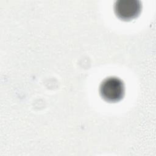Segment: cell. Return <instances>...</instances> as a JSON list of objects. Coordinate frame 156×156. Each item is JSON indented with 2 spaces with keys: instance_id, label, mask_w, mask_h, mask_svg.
<instances>
[{
  "instance_id": "cell-1",
  "label": "cell",
  "mask_w": 156,
  "mask_h": 156,
  "mask_svg": "<svg viewBox=\"0 0 156 156\" xmlns=\"http://www.w3.org/2000/svg\"><path fill=\"white\" fill-rule=\"evenodd\" d=\"M99 93L106 101L118 102L124 97L125 93L124 84L118 77H107L101 82L99 87Z\"/></svg>"
},
{
  "instance_id": "cell-2",
  "label": "cell",
  "mask_w": 156,
  "mask_h": 156,
  "mask_svg": "<svg viewBox=\"0 0 156 156\" xmlns=\"http://www.w3.org/2000/svg\"><path fill=\"white\" fill-rule=\"evenodd\" d=\"M141 10V4L138 0H119L114 5L116 15L124 21L135 19L140 15Z\"/></svg>"
}]
</instances>
